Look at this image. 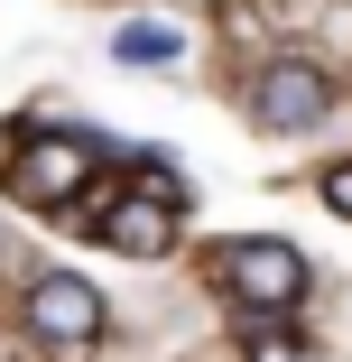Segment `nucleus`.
I'll return each mask as SVG.
<instances>
[{
  "label": "nucleus",
  "mask_w": 352,
  "mask_h": 362,
  "mask_svg": "<svg viewBox=\"0 0 352 362\" xmlns=\"http://www.w3.org/2000/svg\"><path fill=\"white\" fill-rule=\"evenodd\" d=\"M250 112H260V130H288V139H297V130H315V121L334 112V84L315 75L306 56H278L269 75L250 84Z\"/></svg>",
  "instance_id": "3"
},
{
  "label": "nucleus",
  "mask_w": 352,
  "mask_h": 362,
  "mask_svg": "<svg viewBox=\"0 0 352 362\" xmlns=\"http://www.w3.org/2000/svg\"><path fill=\"white\" fill-rule=\"evenodd\" d=\"M121 56H130V65H176V28H158V19L139 28V19H130V28H121Z\"/></svg>",
  "instance_id": "6"
},
{
  "label": "nucleus",
  "mask_w": 352,
  "mask_h": 362,
  "mask_svg": "<svg viewBox=\"0 0 352 362\" xmlns=\"http://www.w3.org/2000/svg\"><path fill=\"white\" fill-rule=\"evenodd\" d=\"M324 204H334V214H352V168H324Z\"/></svg>",
  "instance_id": "8"
},
{
  "label": "nucleus",
  "mask_w": 352,
  "mask_h": 362,
  "mask_svg": "<svg viewBox=\"0 0 352 362\" xmlns=\"http://www.w3.org/2000/svg\"><path fill=\"white\" fill-rule=\"evenodd\" d=\"M84 177H93V139H84V130H75V139H65V130H37L28 149L10 158V195H19V204H47V214L75 195Z\"/></svg>",
  "instance_id": "2"
},
{
  "label": "nucleus",
  "mask_w": 352,
  "mask_h": 362,
  "mask_svg": "<svg viewBox=\"0 0 352 362\" xmlns=\"http://www.w3.org/2000/svg\"><path fill=\"white\" fill-rule=\"evenodd\" d=\"M28 325L47 334V344H93L102 334V298L84 279H37L28 288Z\"/></svg>",
  "instance_id": "4"
},
{
  "label": "nucleus",
  "mask_w": 352,
  "mask_h": 362,
  "mask_svg": "<svg viewBox=\"0 0 352 362\" xmlns=\"http://www.w3.org/2000/svg\"><path fill=\"white\" fill-rule=\"evenodd\" d=\"M167 233H176V204H139V195H130V214L102 223L111 251H167Z\"/></svg>",
  "instance_id": "5"
},
{
  "label": "nucleus",
  "mask_w": 352,
  "mask_h": 362,
  "mask_svg": "<svg viewBox=\"0 0 352 362\" xmlns=\"http://www.w3.org/2000/svg\"><path fill=\"white\" fill-rule=\"evenodd\" d=\"M214 269H223V288H232L250 316H278V307H297V298H306V260H297L288 242H260V233L223 242Z\"/></svg>",
  "instance_id": "1"
},
{
  "label": "nucleus",
  "mask_w": 352,
  "mask_h": 362,
  "mask_svg": "<svg viewBox=\"0 0 352 362\" xmlns=\"http://www.w3.org/2000/svg\"><path fill=\"white\" fill-rule=\"evenodd\" d=\"M250 362H297V334H278V325H250V344H241Z\"/></svg>",
  "instance_id": "7"
}]
</instances>
